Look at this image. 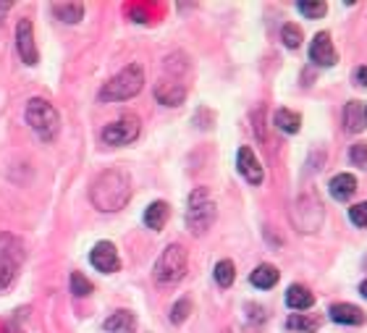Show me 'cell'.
<instances>
[{"label":"cell","mask_w":367,"mask_h":333,"mask_svg":"<svg viewBox=\"0 0 367 333\" xmlns=\"http://www.w3.org/2000/svg\"><path fill=\"white\" fill-rule=\"evenodd\" d=\"M168 215H171V207H168V203H163V200H157V203H153L147 210H144V226L153 228V231H160V228L166 226Z\"/></svg>","instance_id":"19"},{"label":"cell","mask_w":367,"mask_h":333,"mask_svg":"<svg viewBox=\"0 0 367 333\" xmlns=\"http://www.w3.org/2000/svg\"><path fill=\"white\" fill-rule=\"evenodd\" d=\"M100 137H103V142L113 144V147H119V144H131L139 137V119H137L134 113H126V116L119 119L116 123H108Z\"/></svg>","instance_id":"7"},{"label":"cell","mask_w":367,"mask_h":333,"mask_svg":"<svg viewBox=\"0 0 367 333\" xmlns=\"http://www.w3.org/2000/svg\"><path fill=\"white\" fill-rule=\"evenodd\" d=\"M234 278H237V271H234V262L231 260H221L215 265V281L221 289H228V286L234 284Z\"/></svg>","instance_id":"25"},{"label":"cell","mask_w":367,"mask_h":333,"mask_svg":"<svg viewBox=\"0 0 367 333\" xmlns=\"http://www.w3.org/2000/svg\"><path fill=\"white\" fill-rule=\"evenodd\" d=\"M296 8H299V13L305 19H320V16H325V11H328V3H323V0H299Z\"/></svg>","instance_id":"24"},{"label":"cell","mask_w":367,"mask_h":333,"mask_svg":"<svg viewBox=\"0 0 367 333\" xmlns=\"http://www.w3.org/2000/svg\"><path fill=\"white\" fill-rule=\"evenodd\" d=\"M309 60H312L315 66H323V69L336 66L339 53H336V48H333L331 35H328V32H318V35H315L312 45H309Z\"/></svg>","instance_id":"8"},{"label":"cell","mask_w":367,"mask_h":333,"mask_svg":"<svg viewBox=\"0 0 367 333\" xmlns=\"http://www.w3.org/2000/svg\"><path fill=\"white\" fill-rule=\"evenodd\" d=\"M273 123H275L281 131H286V134H296V131L302 129V116L294 113V110L278 108V110H275V116H273Z\"/></svg>","instance_id":"20"},{"label":"cell","mask_w":367,"mask_h":333,"mask_svg":"<svg viewBox=\"0 0 367 333\" xmlns=\"http://www.w3.org/2000/svg\"><path fill=\"white\" fill-rule=\"evenodd\" d=\"M89 200L97 210L103 213H116L121 207H126V203L131 200V179L126 171L119 168H110L103 171L92 187H89Z\"/></svg>","instance_id":"1"},{"label":"cell","mask_w":367,"mask_h":333,"mask_svg":"<svg viewBox=\"0 0 367 333\" xmlns=\"http://www.w3.org/2000/svg\"><path fill=\"white\" fill-rule=\"evenodd\" d=\"M0 260L6 265H11V268H16L19 262L24 260V250H22L19 239L11 237V234H0Z\"/></svg>","instance_id":"14"},{"label":"cell","mask_w":367,"mask_h":333,"mask_svg":"<svg viewBox=\"0 0 367 333\" xmlns=\"http://www.w3.org/2000/svg\"><path fill=\"white\" fill-rule=\"evenodd\" d=\"M281 40H284L286 48L296 50L299 45H302V29L296 24H286L284 29H281Z\"/></svg>","instance_id":"26"},{"label":"cell","mask_w":367,"mask_h":333,"mask_svg":"<svg viewBox=\"0 0 367 333\" xmlns=\"http://www.w3.org/2000/svg\"><path fill=\"white\" fill-rule=\"evenodd\" d=\"M355 82L362 84V87H367V66H359L355 71Z\"/></svg>","instance_id":"32"},{"label":"cell","mask_w":367,"mask_h":333,"mask_svg":"<svg viewBox=\"0 0 367 333\" xmlns=\"http://www.w3.org/2000/svg\"><path fill=\"white\" fill-rule=\"evenodd\" d=\"M187 265H189V255L181 244H171L163 250V255L155 262V281L157 284H178L187 275Z\"/></svg>","instance_id":"5"},{"label":"cell","mask_w":367,"mask_h":333,"mask_svg":"<svg viewBox=\"0 0 367 333\" xmlns=\"http://www.w3.org/2000/svg\"><path fill=\"white\" fill-rule=\"evenodd\" d=\"M16 50H19V58L24 60L26 66H35L37 63V45H35V26L29 19H22L16 26Z\"/></svg>","instance_id":"9"},{"label":"cell","mask_w":367,"mask_h":333,"mask_svg":"<svg viewBox=\"0 0 367 333\" xmlns=\"http://www.w3.org/2000/svg\"><path fill=\"white\" fill-rule=\"evenodd\" d=\"M103 328L108 333H134L137 331V318H134V312H129V309H119V312H113L103 323Z\"/></svg>","instance_id":"15"},{"label":"cell","mask_w":367,"mask_h":333,"mask_svg":"<svg viewBox=\"0 0 367 333\" xmlns=\"http://www.w3.org/2000/svg\"><path fill=\"white\" fill-rule=\"evenodd\" d=\"M11 281H13V268L6 265V262H0V291L11 284Z\"/></svg>","instance_id":"31"},{"label":"cell","mask_w":367,"mask_h":333,"mask_svg":"<svg viewBox=\"0 0 367 333\" xmlns=\"http://www.w3.org/2000/svg\"><path fill=\"white\" fill-rule=\"evenodd\" d=\"M328 189H331V197L333 200H339V203H346L352 194L357 191V179L352 173H339V176H333L331 184H328Z\"/></svg>","instance_id":"16"},{"label":"cell","mask_w":367,"mask_h":333,"mask_svg":"<svg viewBox=\"0 0 367 333\" xmlns=\"http://www.w3.org/2000/svg\"><path fill=\"white\" fill-rule=\"evenodd\" d=\"M349 218H352V223L357 228H367V200L355 205V207H349Z\"/></svg>","instance_id":"29"},{"label":"cell","mask_w":367,"mask_h":333,"mask_svg":"<svg viewBox=\"0 0 367 333\" xmlns=\"http://www.w3.org/2000/svg\"><path fill=\"white\" fill-rule=\"evenodd\" d=\"M291 221H294V226L299 231H318L320 223H323V205L318 203V197L315 194H302L299 200H296L294 210H291Z\"/></svg>","instance_id":"6"},{"label":"cell","mask_w":367,"mask_h":333,"mask_svg":"<svg viewBox=\"0 0 367 333\" xmlns=\"http://www.w3.org/2000/svg\"><path fill=\"white\" fill-rule=\"evenodd\" d=\"M215 215H218V210H215V203L207 187H197L189 194V205H187V228L194 237H202L215 223Z\"/></svg>","instance_id":"3"},{"label":"cell","mask_w":367,"mask_h":333,"mask_svg":"<svg viewBox=\"0 0 367 333\" xmlns=\"http://www.w3.org/2000/svg\"><path fill=\"white\" fill-rule=\"evenodd\" d=\"M249 281L252 286H257V289H273V286L278 284V268H273V265H257L252 275H249Z\"/></svg>","instance_id":"21"},{"label":"cell","mask_w":367,"mask_h":333,"mask_svg":"<svg viewBox=\"0 0 367 333\" xmlns=\"http://www.w3.org/2000/svg\"><path fill=\"white\" fill-rule=\"evenodd\" d=\"M53 13L58 16L60 22H66V24H76V22H82L84 6L82 3H56Z\"/></svg>","instance_id":"22"},{"label":"cell","mask_w":367,"mask_h":333,"mask_svg":"<svg viewBox=\"0 0 367 333\" xmlns=\"http://www.w3.org/2000/svg\"><path fill=\"white\" fill-rule=\"evenodd\" d=\"M286 305L291 309H309L312 305H315V297H312V291H309L307 286L302 284H294L289 286V291H286Z\"/></svg>","instance_id":"18"},{"label":"cell","mask_w":367,"mask_h":333,"mask_svg":"<svg viewBox=\"0 0 367 333\" xmlns=\"http://www.w3.org/2000/svg\"><path fill=\"white\" fill-rule=\"evenodd\" d=\"M349 157H352V163L359 168H367V144H355L352 147V153H349Z\"/></svg>","instance_id":"30"},{"label":"cell","mask_w":367,"mask_h":333,"mask_svg":"<svg viewBox=\"0 0 367 333\" xmlns=\"http://www.w3.org/2000/svg\"><path fill=\"white\" fill-rule=\"evenodd\" d=\"M189 312H191V302H189V299H178L176 305H173V309H171V323L181 325V323L189 318Z\"/></svg>","instance_id":"28"},{"label":"cell","mask_w":367,"mask_h":333,"mask_svg":"<svg viewBox=\"0 0 367 333\" xmlns=\"http://www.w3.org/2000/svg\"><path fill=\"white\" fill-rule=\"evenodd\" d=\"M359 294H362V297L367 299V278L362 281V284H359Z\"/></svg>","instance_id":"33"},{"label":"cell","mask_w":367,"mask_h":333,"mask_svg":"<svg viewBox=\"0 0 367 333\" xmlns=\"http://www.w3.org/2000/svg\"><path fill=\"white\" fill-rule=\"evenodd\" d=\"M328 315H331L333 323H341V325H362L365 323V312L357 307V305H349V302L331 305Z\"/></svg>","instance_id":"13"},{"label":"cell","mask_w":367,"mask_h":333,"mask_svg":"<svg viewBox=\"0 0 367 333\" xmlns=\"http://www.w3.org/2000/svg\"><path fill=\"white\" fill-rule=\"evenodd\" d=\"M237 166H239V173L249 181V184H255V187H260L262 179H265V173H262V166L260 160L255 157V153L249 150V147H241L237 155Z\"/></svg>","instance_id":"11"},{"label":"cell","mask_w":367,"mask_h":333,"mask_svg":"<svg viewBox=\"0 0 367 333\" xmlns=\"http://www.w3.org/2000/svg\"><path fill=\"white\" fill-rule=\"evenodd\" d=\"M365 121H367V108H365Z\"/></svg>","instance_id":"34"},{"label":"cell","mask_w":367,"mask_h":333,"mask_svg":"<svg viewBox=\"0 0 367 333\" xmlns=\"http://www.w3.org/2000/svg\"><path fill=\"white\" fill-rule=\"evenodd\" d=\"M144 87V69L139 63H131L123 71H119L105 87L100 89V100L103 103H119V100H131L134 95H139Z\"/></svg>","instance_id":"2"},{"label":"cell","mask_w":367,"mask_h":333,"mask_svg":"<svg viewBox=\"0 0 367 333\" xmlns=\"http://www.w3.org/2000/svg\"><path fill=\"white\" fill-rule=\"evenodd\" d=\"M343 123H346L349 134H359V131L365 129L367 121H365V108H362V103H357V100L346 103V108H343Z\"/></svg>","instance_id":"17"},{"label":"cell","mask_w":367,"mask_h":333,"mask_svg":"<svg viewBox=\"0 0 367 333\" xmlns=\"http://www.w3.org/2000/svg\"><path fill=\"white\" fill-rule=\"evenodd\" d=\"M225 333H228V331H225Z\"/></svg>","instance_id":"35"},{"label":"cell","mask_w":367,"mask_h":333,"mask_svg":"<svg viewBox=\"0 0 367 333\" xmlns=\"http://www.w3.org/2000/svg\"><path fill=\"white\" fill-rule=\"evenodd\" d=\"M71 291L76 297H89L92 294V281L76 271V273H71Z\"/></svg>","instance_id":"27"},{"label":"cell","mask_w":367,"mask_h":333,"mask_svg":"<svg viewBox=\"0 0 367 333\" xmlns=\"http://www.w3.org/2000/svg\"><path fill=\"white\" fill-rule=\"evenodd\" d=\"M155 97H157L160 105L178 108L187 100V87L181 82H168V79H163V82L155 87Z\"/></svg>","instance_id":"12"},{"label":"cell","mask_w":367,"mask_h":333,"mask_svg":"<svg viewBox=\"0 0 367 333\" xmlns=\"http://www.w3.org/2000/svg\"><path fill=\"white\" fill-rule=\"evenodd\" d=\"M286 328H289V331H299V333H315L320 328V318L296 312V315H291V318L286 321Z\"/></svg>","instance_id":"23"},{"label":"cell","mask_w":367,"mask_h":333,"mask_svg":"<svg viewBox=\"0 0 367 333\" xmlns=\"http://www.w3.org/2000/svg\"><path fill=\"white\" fill-rule=\"evenodd\" d=\"M24 119H26V123H29V129L35 131L42 142H53L56 134H58V129H60L58 110L50 105L48 100H40V97L29 100Z\"/></svg>","instance_id":"4"},{"label":"cell","mask_w":367,"mask_h":333,"mask_svg":"<svg viewBox=\"0 0 367 333\" xmlns=\"http://www.w3.org/2000/svg\"><path fill=\"white\" fill-rule=\"evenodd\" d=\"M89 262L95 265L100 273H116L121 268V260H119V252L110 241H100L95 244V250L89 252Z\"/></svg>","instance_id":"10"}]
</instances>
